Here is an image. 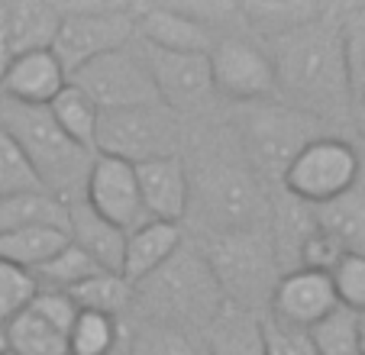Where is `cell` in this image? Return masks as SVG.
I'll use <instances>...</instances> for the list:
<instances>
[{"mask_svg": "<svg viewBox=\"0 0 365 355\" xmlns=\"http://www.w3.org/2000/svg\"><path fill=\"white\" fill-rule=\"evenodd\" d=\"M269 55L275 65L282 103L317 116L320 123L346 116L352 94L346 81L339 23L333 7H327L320 20L269 42Z\"/></svg>", "mask_w": 365, "mask_h": 355, "instance_id": "1", "label": "cell"}, {"mask_svg": "<svg viewBox=\"0 0 365 355\" xmlns=\"http://www.w3.org/2000/svg\"><path fill=\"white\" fill-rule=\"evenodd\" d=\"M187 165V162H185ZM187 213H194L204 236L272 226V200L262 178L246 158H227V152H200L187 165Z\"/></svg>", "mask_w": 365, "mask_h": 355, "instance_id": "2", "label": "cell"}, {"mask_svg": "<svg viewBox=\"0 0 365 355\" xmlns=\"http://www.w3.org/2000/svg\"><path fill=\"white\" fill-rule=\"evenodd\" d=\"M223 307L227 301L204 252L187 240L159 272L133 287V310H139L136 320L162 323L185 333L204 329Z\"/></svg>", "mask_w": 365, "mask_h": 355, "instance_id": "3", "label": "cell"}, {"mask_svg": "<svg viewBox=\"0 0 365 355\" xmlns=\"http://www.w3.org/2000/svg\"><path fill=\"white\" fill-rule=\"evenodd\" d=\"M0 126L20 145L33 175L39 178L42 191L62 200L65 207L84 197L94 152L71 143L52 120L48 107H29V103L0 97Z\"/></svg>", "mask_w": 365, "mask_h": 355, "instance_id": "4", "label": "cell"}, {"mask_svg": "<svg viewBox=\"0 0 365 355\" xmlns=\"http://www.w3.org/2000/svg\"><path fill=\"white\" fill-rule=\"evenodd\" d=\"M200 252H204L207 265L214 272L227 304L259 314V307L272 301V291L282 278L278 274L282 262H278L269 226L204 236Z\"/></svg>", "mask_w": 365, "mask_h": 355, "instance_id": "5", "label": "cell"}, {"mask_svg": "<svg viewBox=\"0 0 365 355\" xmlns=\"http://www.w3.org/2000/svg\"><path fill=\"white\" fill-rule=\"evenodd\" d=\"M233 126L242 158L259 178H282V171L304 145L320 136H330V133H320L324 123L317 116L294 110L282 101L233 103Z\"/></svg>", "mask_w": 365, "mask_h": 355, "instance_id": "6", "label": "cell"}, {"mask_svg": "<svg viewBox=\"0 0 365 355\" xmlns=\"http://www.w3.org/2000/svg\"><path fill=\"white\" fill-rule=\"evenodd\" d=\"M185 152V120L165 103L130 107L101 113L94 136V155L120 158L126 165H145L159 158H178Z\"/></svg>", "mask_w": 365, "mask_h": 355, "instance_id": "7", "label": "cell"}, {"mask_svg": "<svg viewBox=\"0 0 365 355\" xmlns=\"http://www.w3.org/2000/svg\"><path fill=\"white\" fill-rule=\"evenodd\" d=\"M58 23L52 55L65 75H75L88 62L130 46L136 39V7L130 4H58Z\"/></svg>", "mask_w": 365, "mask_h": 355, "instance_id": "8", "label": "cell"}, {"mask_svg": "<svg viewBox=\"0 0 365 355\" xmlns=\"http://www.w3.org/2000/svg\"><path fill=\"white\" fill-rule=\"evenodd\" d=\"M362 178V158L346 139L320 136L307 143L282 171V191L304 207L336 200Z\"/></svg>", "mask_w": 365, "mask_h": 355, "instance_id": "9", "label": "cell"}, {"mask_svg": "<svg viewBox=\"0 0 365 355\" xmlns=\"http://www.w3.org/2000/svg\"><path fill=\"white\" fill-rule=\"evenodd\" d=\"M68 81L75 84V88H81L84 94L94 101V107L101 110V113L162 103L136 39H133L130 46L117 48V52H107V55H101V58H94V62H88L84 68H78Z\"/></svg>", "mask_w": 365, "mask_h": 355, "instance_id": "10", "label": "cell"}, {"mask_svg": "<svg viewBox=\"0 0 365 355\" xmlns=\"http://www.w3.org/2000/svg\"><path fill=\"white\" fill-rule=\"evenodd\" d=\"M207 62H210V81L217 97H227L230 103L278 101L272 55L255 39L236 33L220 36L217 46L207 52Z\"/></svg>", "mask_w": 365, "mask_h": 355, "instance_id": "11", "label": "cell"}, {"mask_svg": "<svg viewBox=\"0 0 365 355\" xmlns=\"http://www.w3.org/2000/svg\"><path fill=\"white\" fill-rule=\"evenodd\" d=\"M136 46L145 58L152 84L159 91V101L168 110H175L181 120L210 110V101L217 97V91H214V81H210L207 55L162 52V48H152L139 39H136Z\"/></svg>", "mask_w": 365, "mask_h": 355, "instance_id": "12", "label": "cell"}, {"mask_svg": "<svg viewBox=\"0 0 365 355\" xmlns=\"http://www.w3.org/2000/svg\"><path fill=\"white\" fill-rule=\"evenodd\" d=\"M84 204L123 232H133L143 223H149L143 194H139L136 168L120 162V158L94 155L88 185H84Z\"/></svg>", "mask_w": 365, "mask_h": 355, "instance_id": "13", "label": "cell"}, {"mask_svg": "<svg viewBox=\"0 0 365 355\" xmlns=\"http://www.w3.org/2000/svg\"><path fill=\"white\" fill-rule=\"evenodd\" d=\"M336 307H339V301H336V287H333L330 274L307 272V268H291V272H284L278 278L265 317H272L282 326L307 333L314 323L324 320Z\"/></svg>", "mask_w": 365, "mask_h": 355, "instance_id": "14", "label": "cell"}, {"mask_svg": "<svg viewBox=\"0 0 365 355\" xmlns=\"http://www.w3.org/2000/svg\"><path fill=\"white\" fill-rule=\"evenodd\" d=\"M136 39L162 52L207 55L220 36L187 20L172 4H162V7H136Z\"/></svg>", "mask_w": 365, "mask_h": 355, "instance_id": "15", "label": "cell"}, {"mask_svg": "<svg viewBox=\"0 0 365 355\" xmlns=\"http://www.w3.org/2000/svg\"><path fill=\"white\" fill-rule=\"evenodd\" d=\"M136 181L149 220L178 223L187 217V165L185 158H159L136 165Z\"/></svg>", "mask_w": 365, "mask_h": 355, "instance_id": "16", "label": "cell"}, {"mask_svg": "<svg viewBox=\"0 0 365 355\" xmlns=\"http://www.w3.org/2000/svg\"><path fill=\"white\" fill-rule=\"evenodd\" d=\"M65 84H68V75L62 62L52 55V48H42V52H26L14 58L0 81V97L29 103V107H48Z\"/></svg>", "mask_w": 365, "mask_h": 355, "instance_id": "17", "label": "cell"}, {"mask_svg": "<svg viewBox=\"0 0 365 355\" xmlns=\"http://www.w3.org/2000/svg\"><path fill=\"white\" fill-rule=\"evenodd\" d=\"M185 246V232L178 223H162V220H149L139 230L126 232V249H123V274L126 284L136 287L152 272H159L178 249Z\"/></svg>", "mask_w": 365, "mask_h": 355, "instance_id": "18", "label": "cell"}, {"mask_svg": "<svg viewBox=\"0 0 365 355\" xmlns=\"http://www.w3.org/2000/svg\"><path fill=\"white\" fill-rule=\"evenodd\" d=\"M68 242L81 249L101 272L120 274V268H123L126 232L110 226L103 217H97V213L84 204V197L68 204Z\"/></svg>", "mask_w": 365, "mask_h": 355, "instance_id": "19", "label": "cell"}, {"mask_svg": "<svg viewBox=\"0 0 365 355\" xmlns=\"http://www.w3.org/2000/svg\"><path fill=\"white\" fill-rule=\"evenodd\" d=\"M200 352L204 355H265L262 317L227 304L214 320L200 329Z\"/></svg>", "mask_w": 365, "mask_h": 355, "instance_id": "20", "label": "cell"}, {"mask_svg": "<svg viewBox=\"0 0 365 355\" xmlns=\"http://www.w3.org/2000/svg\"><path fill=\"white\" fill-rule=\"evenodd\" d=\"M0 16H4V26H7L16 58L26 52L52 48L58 23H62L58 4H42V0H10V4H0Z\"/></svg>", "mask_w": 365, "mask_h": 355, "instance_id": "21", "label": "cell"}, {"mask_svg": "<svg viewBox=\"0 0 365 355\" xmlns=\"http://www.w3.org/2000/svg\"><path fill=\"white\" fill-rule=\"evenodd\" d=\"M310 217H314L317 230L333 236L346 252L365 255V175L336 200L310 207Z\"/></svg>", "mask_w": 365, "mask_h": 355, "instance_id": "22", "label": "cell"}, {"mask_svg": "<svg viewBox=\"0 0 365 355\" xmlns=\"http://www.w3.org/2000/svg\"><path fill=\"white\" fill-rule=\"evenodd\" d=\"M327 14L324 4H304V0H262V4H240V16L262 42H275L307 23L320 20Z\"/></svg>", "mask_w": 365, "mask_h": 355, "instance_id": "23", "label": "cell"}, {"mask_svg": "<svg viewBox=\"0 0 365 355\" xmlns=\"http://www.w3.org/2000/svg\"><path fill=\"white\" fill-rule=\"evenodd\" d=\"M29 226H56L68 232V207L46 191L0 197V232H16Z\"/></svg>", "mask_w": 365, "mask_h": 355, "instance_id": "24", "label": "cell"}, {"mask_svg": "<svg viewBox=\"0 0 365 355\" xmlns=\"http://www.w3.org/2000/svg\"><path fill=\"white\" fill-rule=\"evenodd\" d=\"M68 242V232L56 226H29L16 232H0V262L33 272Z\"/></svg>", "mask_w": 365, "mask_h": 355, "instance_id": "25", "label": "cell"}, {"mask_svg": "<svg viewBox=\"0 0 365 355\" xmlns=\"http://www.w3.org/2000/svg\"><path fill=\"white\" fill-rule=\"evenodd\" d=\"M48 113L58 123V130L71 139V143L84 145V149L94 152V136H97V120H101V110L94 107L88 94L75 84H65L56 94V101L48 103Z\"/></svg>", "mask_w": 365, "mask_h": 355, "instance_id": "26", "label": "cell"}, {"mask_svg": "<svg viewBox=\"0 0 365 355\" xmlns=\"http://www.w3.org/2000/svg\"><path fill=\"white\" fill-rule=\"evenodd\" d=\"M336 23H339V46H343V65H346L352 103L365 107V4L339 7Z\"/></svg>", "mask_w": 365, "mask_h": 355, "instance_id": "27", "label": "cell"}, {"mask_svg": "<svg viewBox=\"0 0 365 355\" xmlns=\"http://www.w3.org/2000/svg\"><path fill=\"white\" fill-rule=\"evenodd\" d=\"M4 333H7V352L14 355H68L65 333L36 317L29 307L4 323Z\"/></svg>", "mask_w": 365, "mask_h": 355, "instance_id": "28", "label": "cell"}, {"mask_svg": "<svg viewBox=\"0 0 365 355\" xmlns=\"http://www.w3.org/2000/svg\"><path fill=\"white\" fill-rule=\"evenodd\" d=\"M68 297L75 301L78 310L107 314V317H117V320H123L133 310V284H126L123 274H110V272H101L94 278H88L75 291H68Z\"/></svg>", "mask_w": 365, "mask_h": 355, "instance_id": "29", "label": "cell"}, {"mask_svg": "<svg viewBox=\"0 0 365 355\" xmlns=\"http://www.w3.org/2000/svg\"><path fill=\"white\" fill-rule=\"evenodd\" d=\"M65 342H68V355H117L123 342V320L78 310Z\"/></svg>", "mask_w": 365, "mask_h": 355, "instance_id": "30", "label": "cell"}, {"mask_svg": "<svg viewBox=\"0 0 365 355\" xmlns=\"http://www.w3.org/2000/svg\"><path fill=\"white\" fill-rule=\"evenodd\" d=\"M29 274H33L36 287H42V291H62V294H68V291H75L78 284H84L88 278L101 274V268H97L78 246L65 242V246L58 249L52 259H46L42 265H36Z\"/></svg>", "mask_w": 365, "mask_h": 355, "instance_id": "31", "label": "cell"}, {"mask_svg": "<svg viewBox=\"0 0 365 355\" xmlns=\"http://www.w3.org/2000/svg\"><path fill=\"white\" fill-rule=\"evenodd\" d=\"M123 342L126 355H200L191 333L149 320H136L130 329L123 326Z\"/></svg>", "mask_w": 365, "mask_h": 355, "instance_id": "32", "label": "cell"}, {"mask_svg": "<svg viewBox=\"0 0 365 355\" xmlns=\"http://www.w3.org/2000/svg\"><path fill=\"white\" fill-rule=\"evenodd\" d=\"M314 355H359V314L336 307L307 329Z\"/></svg>", "mask_w": 365, "mask_h": 355, "instance_id": "33", "label": "cell"}, {"mask_svg": "<svg viewBox=\"0 0 365 355\" xmlns=\"http://www.w3.org/2000/svg\"><path fill=\"white\" fill-rule=\"evenodd\" d=\"M29 191H42L39 178L33 175L20 145L0 126V197H14V194H29Z\"/></svg>", "mask_w": 365, "mask_h": 355, "instance_id": "34", "label": "cell"}, {"mask_svg": "<svg viewBox=\"0 0 365 355\" xmlns=\"http://www.w3.org/2000/svg\"><path fill=\"white\" fill-rule=\"evenodd\" d=\"M36 281L29 272L16 265H7V262H0V326L10 323L16 314L29 307V301L36 297Z\"/></svg>", "mask_w": 365, "mask_h": 355, "instance_id": "35", "label": "cell"}, {"mask_svg": "<svg viewBox=\"0 0 365 355\" xmlns=\"http://www.w3.org/2000/svg\"><path fill=\"white\" fill-rule=\"evenodd\" d=\"M330 281L336 287L339 307L365 314V255H343L330 272Z\"/></svg>", "mask_w": 365, "mask_h": 355, "instance_id": "36", "label": "cell"}, {"mask_svg": "<svg viewBox=\"0 0 365 355\" xmlns=\"http://www.w3.org/2000/svg\"><path fill=\"white\" fill-rule=\"evenodd\" d=\"M29 310H33L36 317H42L46 323H52V326L58 329V333H65L68 336V329H71V323H75V317H78V307H75V301H71L68 294H62V291H36V297L29 301Z\"/></svg>", "mask_w": 365, "mask_h": 355, "instance_id": "37", "label": "cell"}, {"mask_svg": "<svg viewBox=\"0 0 365 355\" xmlns=\"http://www.w3.org/2000/svg\"><path fill=\"white\" fill-rule=\"evenodd\" d=\"M262 333H265V355H314L307 333L282 326L272 317H262Z\"/></svg>", "mask_w": 365, "mask_h": 355, "instance_id": "38", "label": "cell"}, {"mask_svg": "<svg viewBox=\"0 0 365 355\" xmlns=\"http://www.w3.org/2000/svg\"><path fill=\"white\" fill-rule=\"evenodd\" d=\"M359 355H365V314H359Z\"/></svg>", "mask_w": 365, "mask_h": 355, "instance_id": "39", "label": "cell"}, {"mask_svg": "<svg viewBox=\"0 0 365 355\" xmlns=\"http://www.w3.org/2000/svg\"><path fill=\"white\" fill-rule=\"evenodd\" d=\"M7 352V333H4V326H0V355Z\"/></svg>", "mask_w": 365, "mask_h": 355, "instance_id": "40", "label": "cell"}, {"mask_svg": "<svg viewBox=\"0 0 365 355\" xmlns=\"http://www.w3.org/2000/svg\"><path fill=\"white\" fill-rule=\"evenodd\" d=\"M4 355H14V352H4Z\"/></svg>", "mask_w": 365, "mask_h": 355, "instance_id": "41", "label": "cell"}, {"mask_svg": "<svg viewBox=\"0 0 365 355\" xmlns=\"http://www.w3.org/2000/svg\"><path fill=\"white\" fill-rule=\"evenodd\" d=\"M197 346H200V342H197ZM200 355H204V352H200Z\"/></svg>", "mask_w": 365, "mask_h": 355, "instance_id": "42", "label": "cell"}]
</instances>
